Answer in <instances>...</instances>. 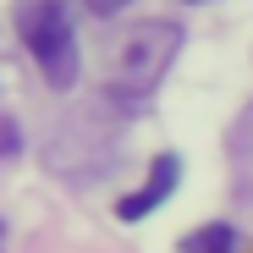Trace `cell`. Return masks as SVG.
<instances>
[{
    "label": "cell",
    "instance_id": "obj_5",
    "mask_svg": "<svg viewBox=\"0 0 253 253\" xmlns=\"http://www.w3.org/2000/svg\"><path fill=\"white\" fill-rule=\"evenodd\" d=\"M83 6H88V11H99V17H110V11H126L132 0H83Z\"/></svg>",
    "mask_w": 253,
    "mask_h": 253
},
{
    "label": "cell",
    "instance_id": "obj_4",
    "mask_svg": "<svg viewBox=\"0 0 253 253\" xmlns=\"http://www.w3.org/2000/svg\"><path fill=\"white\" fill-rule=\"evenodd\" d=\"M187 253H237V231L231 226H204L198 237H187Z\"/></svg>",
    "mask_w": 253,
    "mask_h": 253
},
{
    "label": "cell",
    "instance_id": "obj_2",
    "mask_svg": "<svg viewBox=\"0 0 253 253\" xmlns=\"http://www.w3.org/2000/svg\"><path fill=\"white\" fill-rule=\"evenodd\" d=\"M17 33H22V44L28 55L39 61V72H44L50 88H72L77 83V28L66 17L61 0H17Z\"/></svg>",
    "mask_w": 253,
    "mask_h": 253
},
{
    "label": "cell",
    "instance_id": "obj_1",
    "mask_svg": "<svg viewBox=\"0 0 253 253\" xmlns=\"http://www.w3.org/2000/svg\"><path fill=\"white\" fill-rule=\"evenodd\" d=\"M176 50H182V28L176 22H138L132 33H121L116 50H110L105 94L121 99V105H143L160 88V77L171 72Z\"/></svg>",
    "mask_w": 253,
    "mask_h": 253
},
{
    "label": "cell",
    "instance_id": "obj_7",
    "mask_svg": "<svg viewBox=\"0 0 253 253\" xmlns=\"http://www.w3.org/2000/svg\"><path fill=\"white\" fill-rule=\"evenodd\" d=\"M182 6H198V0H182Z\"/></svg>",
    "mask_w": 253,
    "mask_h": 253
},
{
    "label": "cell",
    "instance_id": "obj_6",
    "mask_svg": "<svg viewBox=\"0 0 253 253\" xmlns=\"http://www.w3.org/2000/svg\"><path fill=\"white\" fill-rule=\"evenodd\" d=\"M6 154H17V126L0 121V160H6Z\"/></svg>",
    "mask_w": 253,
    "mask_h": 253
},
{
    "label": "cell",
    "instance_id": "obj_3",
    "mask_svg": "<svg viewBox=\"0 0 253 253\" xmlns=\"http://www.w3.org/2000/svg\"><path fill=\"white\" fill-rule=\"evenodd\" d=\"M176 182H182V160H176V154H160V160H154V171L143 176V187H138V193H126V198L116 204V215H121V220H143L149 209H160L165 198L176 193Z\"/></svg>",
    "mask_w": 253,
    "mask_h": 253
}]
</instances>
